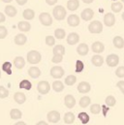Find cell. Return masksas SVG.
Returning <instances> with one entry per match:
<instances>
[{
  "mask_svg": "<svg viewBox=\"0 0 124 125\" xmlns=\"http://www.w3.org/2000/svg\"><path fill=\"white\" fill-rule=\"evenodd\" d=\"M14 41H15V44L16 45H18V46H23L26 43V41H27V37L24 34L20 33V34L16 35Z\"/></svg>",
  "mask_w": 124,
  "mask_h": 125,
  "instance_id": "16",
  "label": "cell"
},
{
  "mask_svg": "<svg viewBox=\"0 0 124 125\" xmlns=\"http://www.w3.org/2000/svg\"><path fill=\"white\" fill-rule=\"evenodd\" d=\"M91 50H92L93 52H95V53H101V52H104V50H105V46H104L103 43L97 41V42H94V43L92 44V46H91Z\"/></svg>",
  "mask_w": 124,
  "mask_h": 125,
  "instance_id": "14",
  "label": "cell"
},
{
  "mask_svg": "<svg viewBox=\"0 0 124 125\" xmlns=\"http://www.w3.org/2000/svg\"><path fill=\"white\" fill-rule=\"evenodd\" d=\"M31 87H32V84L29 81L27 80H23L20 83V88H23V89H26V90H30Z\"/></svg>",
  "mask_w": 124,
  "mask_h": 125,
  "instance_id": "35",
  "label": "cell"
},
{
  "mask_svg": "<svg viewBox=\"0 0 124 125\" xmlns=\"http://www.w3.org/2000/svg\"><path fill=\"white\" fill-rule=\"evenodd\" d=\"M42 59V55L37 51H30L27 53V61L30 64H38Z\"/></svg>",
  "mask_w": 124,
  "mask_h": 125,
  "instance_id": "2",
  "label": "cell"
},
{
  "mask_svg": "<svg viewBox=\"0 0 124 125\" xmlns=\"http://www.w3.org/2000/svg\"><path fill=\"white\" fill-rule=\"evenodd\" d=\"M84 69V64L82 60H77L76 62V72L77 73H81L83 72Z\"/></svg>",
  "mask_w": 124,
  "mask_h": 125,
  "instance_id": "40",
  "label": "cell"
},
{
  "mask_svg": "<svg viewBox=\"0 0 124 125\" xmlns=\"http://www.w3.org/2000/svg\"><path fill=\"white\" fill-rule=\"evenodd\" d=\"M111 8H112V10H113L114 13H119L123 9V4L121 2H114L112 4Z\"/></svg>",
  "mask_w": 124,
  "mask_h": 125,
  "instance_id": "30",
  "label": "cell"
},
{
  "mask_svg": "<svg viewBox=\"0 0 124 125\" xmlns=\"http://www.w3.org/2000/svg\"><path fill=\"white\" fill-rule=\"evenodd\" d=\"M16 1H17V3H18L19 5H21V6L26 4V2H27V0H16Z\"/></svg>",
  "mask_w": 124,
  "mask_h": 125,
  "instance_id": "49",
  "label": "cell"
},
{
  "mask_svg": "<svg viewBox=\"0 0 124 125\" xmlns=\"http://www.w3.org/2000/svg\"><path fill=\"white\" fill-rule=\"evenodd\" d=\"M11 68H12V63L11 62H4L3 63V65H2V70L5 72V73H7L8 75H11L12 74V70H11Z\"/></svg>",
  "mask_w": 124,
  "mask_h": 125,
  "instance_id": "37",
  "label": "cell"
},
{
  "mask_svg": "<svg viewBox=\"0 0 124 125\" xmlns=\"http://www.w3.org/2000/svg\"><path fill=\"white\" fill-rule=\"evenodd\" d=\"M80 7L79 0H68L67 2V9L70 11H76Z\"/></svg>",
  "mask_w": 124,
  "mask_h": 125,
  "instance_id": "20",
  "label": "cell"
},
{
  "mask_svg": "<svg viewBox=\"0 0 124 125\" xmlns=\"http://www.w3.org/2000/svg\"><path fill=\"white\" fill-rule=\"evenodd\" d=\"M47 116H48V120L52 123H56L60 120V114L57 111H51Z\"/></svg>",
  "mask_w": 124,
  "mask_h": 125,
  "instance_id": "9",
  "label": "cell"
},
{
  "mask_svg": "<svg viewBox=\"0 0 124 125\" xmlns=\"http://www.w3.org/2000/svg\"><path fill=\"white\" fill-rule=\"evenodd\" d=\"M115 75H116V77H118V78H123L124 77V67L123 66H120V67H118V68L116 69V71H115Z\"/></svg>",
  "mask_w": 124,
  "mask_h": 125,
  "instance_id": "45",
  "label": "cell"
},
{
  "mask_svg": "<svg viewBox=\"0 0 124 125\" xmlns=\"http://www.w3.org/2000/svg\"><path fill=\"white\" fill-rule=\"evenodd\" d=\"M90 89H91V86L86 82H82L78 85V91L80 93H87V92L90 91Z\"/></svg>",
  "mask_w": 124,
  "mask_h": 125,
  "instance_id": "15",
  "label": "cell"
},
{
  "mask_svg": "<svg viewBox=\"0 0 124 125\" xmlns=\"http://www.w3.org/2000/svg\"><path fill=\"white\" fill-rule=\"evenodd\" d=\"M22 16L26 21H31L35 17V12L32 9H25L22 13Z\"/></svg>",
  "mask_w": 124,
  "mask_h": 125,
  "instance_id": "26",
  "label": "cell"
},
{
  "mask_svg": "<svg viewBox=\"0 0 124 125\" xmlns=\"http://www.w3.org/2000/svg\"><path fill=\"white\" fill-rule=\"evenodd\" d=\"M8 96H9V91L4 86H0V98H6Z\"/></svg>",
  "mask_w": 124,
  "mask_h": 125,
  "instance_id": "44",
  "label": "cell"
},
{
  "mask_svg": "<svg viewBox=\"0 0 124 125\" xmlns=\"http://www.w3.org/2000/svg\"><path fill=\"white\" fill-rule=\"evenodd\" d=\"M52 88L55 92H61L64 89V84L62 83L60 81H56L52 83Z\"/></svg>",
  "mask_w": 124,
  "mask_h": 125,
  "instance_id": "32",
  "label": "cell"
},
{
  "mask_svg": "<svg viewBox=\"0 0 124 125\" xmlns=\"http://www.w3.org/2000/svg\"><path fill=\"white\" fill-rule=\"evenodd\" d=\"M116 86L120 89V91L124 93V82L123 81H120V82H118L117 83H116Z\"/></svg>",
  "mask_w": 124,
  "mask_h": 125,
  "instance_id": "46",
  "label": "cell"
},
{
  "mask_svg": "<svg viewBox=\"0 0 124 125\" xmlns=\"http://www.w3.org/2000/svg\"><path fill=\"white\" fill-rule=\"evenodd\" d=\"M14 100H15L18 104L21 105V104H23V103L25 102L26 97H25V95L22 93V92H16L15 95H14Z\"/></svg>",
  "mask_w": 124,
  "mask_h": 125,
  "instance_id": "25",
  "label": "cell"
},
{
  "mask_svg": "<svg viewBox=\"0 0 124 125\" xmlns=\"http://www.w3.org/2000/svg\"><path fill=\"white\" fill-rule=\"evenodd\" d=\"M0 78H1V72H0Z\"/></svg>",
  "mask_w": 124,
  "mask_h": 125,
  "instance_id": "54",
  "label": "cell"
},
{
  "mask_svg": "<svg viewBox=\"0 0 124 125\" xmlns=\"http://www.w3.org/2000/svg\"><path fill=\"white\" fill-rule=\"evenodd\" d=\"M14 65L16 66L17 69H22L25 66V60L21 56H17L14 59Z\"/></svg>",
  "mask_w": 124,
  "mask_h": 125,
  "instance_id": "24",
  "label": "cell"
},
{
  "mask_svg": "<svg viewBox=\"0 0 124 125\" xmlns=\"http://www.w3.org/2000/svg\"><path fill=\"white\" fill-rule=\"evenodd\" d=\"M39 20L41 23L45 26H51L52 24V18L49 13H41L39 16Z\"/></svg>",
  "mask_w": 124,
  "mask_h": 125,
  "instance_id": "5",
  "label": "cell"
},
{
  "mask_svg": "<svg viewBox=\"0 0 124 125\" xmlns=\"http://www.w3.org/2000/svg\"><path fill=\"white\" fill-rule=\"evenodd\" d=\"M10 116L12 119H20L22 116V113L18 109H13L10 112Z\"/></svg>",
  "mask_w": 124,
  "mask_h": 125,
  "instance_id": "27",
  "label": "cell"
},
{
  "mask_svg": "<svg viewBox=\"0 0 124 125\" xmlns=\"http://www.w3.org/2000/svg\"><path fill=\"white\" fill-rule=\"evenodd\" d=\"M93 16H94V12H93L92 9H90V8L84 9V10L82 12V14H81V18H82L83 21H91Z\"/></svg>",
  "mask_w": 124,
  "mask_h": 125,
  "instance_id": "10",
  "label": "cell"
},
{
  "mask_svg": "<svg viewBox=\"0 0 124 125\" xmlns=\"http://www.w3.org/2000/svg\"><path fill=\"white\" fill-rule=\"evenodd\" d=\"M4 11H5V14H6L8 17H11V18L15 17V16L17 15V13H18V10H17L14 6H12V5H7V6L5 7Z\"/></svg>",
  "mask_w": 124,
  "mask_h": 125,
  "instance_id": "18",
  "label": "cell"
},
{
  "mask_svg": "<svg viewBox=\"0 0 124 125\" xmlns=\"http://www.w3.org/2000/svg\"><path fill=\"white\" fill-rule=\"evenodd\" d=\"M8 35V30L5 26L3 25H0V39H4L6 38Z\"/></svg>",
  "mask_w": 124,
  "mask_h": 125,
  "instance_id": "42",
  "label": "cell"
},
{
  "mask_svg": "<svg viewBox=\"0 0 124 125\" xmlns=\"http://www.w3.org/2000/svg\"><path fill=\"white\" fill-rule=\"evenodd\" d=\"M63 60V55L61 54H53V57L52 58V61L53 63H60Z\"/></svg>",
  "mask_w": 124,
  "mask_h": 125,
  "instance_id": "43",
  "label": "cell"
},
{
  "mask_svg": "<svg viewBox=\"0 0 124 125\" xmlns=\"http://www.w3.org/2000/svg\"><path fill=\"white\" fill-rule=\"evenodd\" d=\"M106 63L110 67H115L119 63V56L116 54H110L106 58Z\"/></svg>",
  "mask_w": 124,
  "mask_h": 125,
  "instance_id": "8",
  "label": "cell"
},
{
  "mask_svg": "<svg viewBox=\"0 0 124 125\" xmlns=\"http://www.w3.org/2000/svg\"><path fill=\"white\" fill-rule=\"evenodd\" d=\"M65 71L60 66H54L51 69V76L54 79H60L63 77Z\"/></svg>",
  "mask_w": 124,
  "mask_h": 125,
  "instance_id": "6",
  "label": "cell"
},
{
  "mask_svg": "<svg viewBox=\"0 0 124 125\" xmlns=\"http://www.w3.org/2000/svg\"><path fill=\"white\" fill-rule=\"evenodd\" d=\"M78 118L81 120V122L84 125L87 124L89 122V120H90V117H89V115L86 113H80L79 115H78Z\"/></svg>",
  "mask_w": 124,
  "mask_h": 125,
  "instance_id": "29",
  "label": "cell"
},
{
  "mask_svg": "<svg viewBox=\"0 0 124 125\" xmlns=\"http://www.w3.org/2000/svg\"><path fill=\"white\" fill-rule=\"evenodd\" d=\"M91 62L94 66H96V67H100V66H102L103 64H104V58L101 56V55H99V54H96V55H93L92 58H91Z\"/></svg>",
  "mask_w": 124,
  "mask_h": 125,
  "instance_id": "22",
  "label": "cell"
},
{
  "mask_svg": "<svg viewBox=\"0 0 124 125\" xmlns=\"http://www.w3.org/2000/svg\"><path fill=\"white\" fill-rule=\"evenodd\" d=\"M76 82H77V78L73 75H70V76L66 77V79H65V84H67L69 86L74 85L76 83Z\"/></svg>",
  "mask_w": 124,
  "mask_h": 125,
  "instance_id": "34",
  "label": "cell"
},
{
  "mask_svg": "<svg viewBox=\"0 0 124 125\" xmlns=\"http://www.w3.org/2000/svg\"><path fill=\"white\" fill-rule=\"evenodd\" d=\"M115 23V17L113 13H108L104 17V24L108 27L114 26Z\"/></svg>",
  "mask_w": 124,
  "mask_h": 125,
  "instance_id": "7",
  "label": "cell"
},
{
  "mask_svg": "<svg viewBox=\"0 0 124 125\" xmlns=\"http://www.w3.org/2000/svg\"><path fill=\"white\" fill-rule=\"evenodd\" d=\"M46 44H47L48 46H50V47L54 46V44H55V39H54V37H53V36H47V37H46Z\"/></svg>",
  "mask_w": 124,
  "mask_h": 125,
  "instance_id": "41",
  "label": "cell"
},
{
  "mask_svg": "<svg viewBox=\"0 0 124 125\" xmlns=\"http://www.w3.org/2000/svg\"><path fill=\"white\" fill-rule=\"evenodd\" d=\"M54 36H55V38L61 40V39H64V38H65L66 32H65L64 29H62V28H57V29L54 31Z\"/></svg>",
  "mask_w": 124,
  "mask_h": 125,
  "instance_id": "36",
  "label": "cell"
},
{
  "mask_svg": "<svg viewBox=\"0 0 124 125\" xmlns=\"http://www.w3.org/2000/svg\"><path fill=\"white\" fill-rule=\"evenodd\" d=\"M94 0H83V3H85V4H90V3H92Z\"/></svg>",
  "mask_w": 124,
  "mask_h": 125,
  "instance_id": "51",
  "label": "cell"
},
{
  "mask_svg": "<svg viewBox=\"0 0 124 125\" xmlns=\"http://www.w3.org/2000/svg\"><path fill=\"white\" fill-rule=\"evenodd\" d=\"M15 125H26V123H25V122H23V121H20V122L16 123Z\"/></svg>",
  "mask_w": 124,
  "mask_h": 125,
  "instance_id": "52",
  "label": "cell"
},
{
  "mask_svg": "<svg viewBox=\"0 0 124 125\" xmlns=\"http://www.w3.org/2000/svg\"><path fill=\"white\" fill-rule=\"evenodd\" d=\"M50 89H51V85L48 82L46 81H41L38 84H37V90L38 92L42 95H46L50 92Z\"/></svg>",
  "mask_w": 124,
  "mask_h": 125,
  "instance_id": "4",
  "label": "cell"
},
{
  "mask_svg": "<svg viewBox=\"0 0 124 125\" xmlns=\"http://www.w3.org/2000/svg\"><path fill=\"white\" fill-rule=\"evenodd\" d=\"M52 15H53V17H54V19L56 21H63L66 18L67 12H66V9L63 6L57 5L52 10Z\"/></svg>",
  "mask_w": 124,
  "mask_h": 125,
  "instance_id": "1",
  "label": "cell"
},
{
  "mask_svg": "<svg viewBox=\"0 0 124 125\" xmlns=\"http://www.w3.org/2000/svg\"><path fill=\"white\" fill-rule=\"evenodd\" d=\"M2 1H3L4 3H11L13 0H2Z\"/></svg>",
  "mask_w": 124,
  "mask_h": 125,
  "instance_id": "53",
  "label": "cell"
},
{
  "mask_svg": "<svg viewBox=\"0 0 124 125\" xmlns=\"http://www.w3.org/2000/svg\"><path fill=\"white\" fill-rule=\"evenodd\" d=\"M18 28L21 32H28L31 29V24L28 21H20L18 23Z\"/></svg>",
  "mask_w": 124,
  "mask_h": 125,
  "instance_id": "19",
  "label": "cell"
},
{
  "mask_svg": "<svg viewBox=\"0 0 124 125\" xmlns=\"http://www.w3.org/2000/svg\"><path fill=\"white\" fill-rule=\"evenodd\" d=\"M64 104H65V106H66L67 108H69V109L74 108L75 105H76V100H75L74 96L71 95V94L66 95L65 98H64Z\"/></svg>",
  "mask_w": 124,
  "mask_h": 125,
  "instance_id": "13",
  "label": "cell"
},
{
  "mask_svg": "<svg viewBox=\"0 0 124 125\" xmlns=\"http://www.w3.org/2000/svg\"><path fill=\"white\" fill-rule=\"evenodd\" d=\"M88 30L93 34H99L103 31V23L99 21H93L88 25Z\"/></svg>",
  "mask_w": 124,
  "mask_h": 125,
  "instance_id": "3",
  "label": "cell"
},
{
  "mask_svg": "<svg viewBox=\"0 0 124 125\" xmlns=\"http://www.w3.org/2000/svg\"><path fill=\"white\" fill-rule=\"evenodd\" d=\"M113 1H116V0H113Z\"/></svg>",
  "mask_w": 124,
  "mask_h": 125,
  "instance_id": "55",
  "label": "cell"
},
{
  "mask_svg": "<svg viewBox=\"0 0 124 125\" xmlns=\"http://www.w3.org/2000/svg\"><path fill=\"white\" fill-rule=\"evenodd\" d=\"M57 1H58V0H46L47 4H48V5H50V6H53L54 4H56V3H57Z\"/></svg>",
  "mask_w": 124,
  "mask_h": 125,
  "instance_id": "47",
  "label": "cell"
},
{
  "mask_svg": "<svg viewBox=\"0 0 124 125\" xmlns=\"http://www.w3.org/2000/svg\"><path fill=\"white\" fill-rule=\"evenodd\" d=\"M5 21H6V17H5V15H4L3 13L0 12V23H1V22H4Z\"/></svg>",
  "mask_w": 124,
  "mask_h": 125,
  "instance_id": "48",
  "label": "cell"
},
{
  "mask_svg": "<svg viewBox=\"0 0 124 125\" xmlns=\"http://www.w3.org/2000/svg\"><path fill=\"white\" fill-rule=\"evenodd\" d=\"M79 41H80V36H79V34L76 33V32H72V33H70V34L67 36V43H68L69 45H71V46L78 44Z\"/></svg>",
  "mask_w": 124,
  "mask_h": 125,
  "instance_id": "11",
  "label": "cell"
},
{
  "mask_svg": "<svg viewBox=\"0 0 124 125\" xmlns=\"http://www.w3.org/2000/svg\"><path fill=\"white\" fill-rule=\"evenodd\" d=\"M105 102H106V105H107V106H109V107H114V106L115 105V103H116V100H115V98H114V96L110 95V96H108V97L106 98Z\"/></svg>",
  "mask_w": 124,
  "mask_h": 125,
  "instance_id": "38",
  "label": "cell"
},
{
  "mask_svg": "<svg viewBox=\"0 0 124 125\" xmlns=\"http://www.w3.org/2000/svg\"><path fill=\"white\" fill-rule=\"evenodd\" d=\"M28 75L32 79H37L41 76V70L37 67H31L28 69Z\"/></svg>",
  "mask_w": 124,
  "mask_h": 125,
  "instance_id": "21",
  "label": "cell"
},
{
  "mask_svg": "<svg viewBox=\"0 0 124 125\" xmlns=\"http://www.w3.org/2000/svg\"><path fill=\"white\" fill-rule=\"evenodd\" d=\"M90 102H91V100H90V98L88 96H83L80 100V106L82 108H86V107H88L90 105Z\"/></svg>",
  "mask_w": 124,
  "mask_h": 125,
  "instance_id": "31",
  "label": "cell"
},
{
  "mask_svg": "<svg viewBox=\"0 0 124 125\" xmlns=\"http://www.w3.org/2000/svg\"><path fill=\"white\" fill-rule=\"evenodd\" d=\"M67 22L70 26L76 27L80 24V17H78L77 15H70L67 19Z\"/></svg>",
  "mask_w": 124,
  "mask_h": 125,
  "instance_id": "12",
  "label": "cell"
},
{
  "mask_svg": "<svg viewBox=\"0 0 124 125\" xmlns=\"http://www.w3.org/2000/svg\"><path fill=\"white\" fill-rule=\"evenodd\" d=\"M122 1H124V0H122Z\"/></svg>",
  "mask_w": 124,
  "mask_h": 125,
  "instance_id": "56",
  "label": "cell"
},
{
  "mask_svg": "<svg viewBox=\"0 0 124 125\" xmlns=\"http://www.w3.org/2000/svg\"><path fill=\"white\" fill-rule=\"evenodd\" d=\"M75 121V115L73 113H66L64 115V122L66 124H72Z\"/></svg>",
  "mask_w": 124,
  "mask_h": 125,
  "instance_id": "28",
  "label": "cell"
},
{
  "mask_svg": "<svg viewBox=\"0 0 124 125\" xmlns=\"http://www.w3.org/2000/svg\"><path fill=\"white\" fill-rule=\"evenodd\" d=\"M88 52H89V48H88V46H87L86 44H84V43L80 44V45L78 46V48H77V52H78L80 55H82V56L86 55V54L88 53Z\"/></svg>",
  "mask_w": 124,
  "mask_h": 125,
  "instance_id": "17",
  "label": "cell"
},
{
  "mask_svg": "<svg viewBox=\"0 0 124 125\" xmlns=\"http://www.w3.org/2000/svg\"><path fill=\"white\" fill-rule=\"evenodd\" d=\"M52 52H53V54H61V55H64V53H65V48L62 45H57V46H55L53 48Z\"/></svg>",
  "mask_w": 124,
  "mask_h": 125,
  "instance_id": "33",
  "label": "cell"
},
{
  "mask_svg": "<svg viewBox=\"0 0 124 125\" xmlns=\"http://www.w3.org/2000/svg\"><path fill=\"white\" fill-rule=\"evenodd\" d=\"M36 125H49L46 121H39Z\"/></svg>",
  "mask_w": 124,
  "mask_h": 125,
  "instance_id": "50",
  "label": "cell"
},
{
  "mask_svg": "<svg viewBox=\"0 0 124 125\" xmlns=\"http://www.w3.org/2000/svg\"><path fill=\"white\" fill-rule=\"evenodd\" d=\"M113 43H114V46L116 49H122L124 47V40L123 38L120 37V36H115L113 40Z\"/></svg>",
  "mask_w": 124,
  "mask_h": 125,
  "instance_id": "23",
  "label": "cell"
},
{
  "mask_svg": "<svg viewBox=\"0 0 124 125\" xmlns=\"http://www.w3.org/2000/svg\"><path fill=\"white\" fill-rule=\"evenodd\" d=\"M101 110H102V107L100 105H98V104H93V105H91V107H90V112H91V114H93V115L100 114Z\"/></svg>",
  "mask_w": 124,
  "mask_h": 125,
  "instance_id": "39",
  "label": "cell"
}]
</instances>
